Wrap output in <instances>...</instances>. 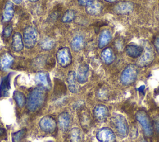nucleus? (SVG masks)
I'll return each mask as SVG.
<instances>
[{
  "mask_svg": "<svg viewBox=\"0 0 159 142\" xmlns=\"http://www.w3.org/2000/svg\"><path fill=\"white\" fill-rule=\"evenodd\" d=\"M46 98L45 89L41 87L36 88L32 90L27 98V107L30 111H35L40 107L44 103Z\"/></svg>",
  "mask_w": 159,
  "mask_h": 142,
  "instance_id": "1",
  "label": "nucleus"
},
{
  "mask_svg": "<svg viewBox=\"0 0 159 142\" xmlns=\"http://www.w3.org/2000/svg\"><path fill=\"white\" fill-rule=\"evenodd\" d=\"M137 75V65L135 64H129L122 71L120 75V81L122 84L129 85L136 80Z\"/></svg>",
  "mask_w": 159,
  "mask_h": 142,
  "instance_id": "2",
  "label": "nucleus"
},
{
  "mask_svg": "<svg viewBox=\"0 0 159 142\" xmlns=\"http://www.w3.org/2000/svg\"><path fill=\"white\" fill-rule=\"evenodd\" d=\"M135 118L142 125L145 135L147 137H150L153 134V127L147 113L145 111L140 110L137 112Z\"/></svg>",
  "mask_w": 159,
  "mask_h": 142,
  "instance_id": "3",
  "label": "nucleus"
},
{
  "mask_svg": "<svg viewBox=\"0 0 159 142\" xmlns=\"http://www.w3.org/2000/svg\"><path fill=\"white\" fill-rule=\"evenodd\" d=\"M111 120L118 134L122 137H125L129 133V126L126 118L122 115L115 114Z\"/></svg>",
  "mask_w": 159,
  "mask_h": 142,
  "instance_id": "4",
  "label": "nucleus"
},
{
  "mask_svg": "<svg viewBox=\"0 0 159 142\" xmlns=\"http://www.w3.org/2000/svg\"><path fill=\"white\" fill-rule=\"evenodd\" d=\"M143 52V54H142L137 61V65L139 67H145L150 65L155 59V52L148 44H145Z\"/></svg>",
  "mask_w": 159,
  "mask_h": 142,
  "instance_id": "5",
  "label": "nucleus"
},
{
  "mask_svg": "<svg viewBox=\"0 0 159 142\" xmlns=\"http://www.w3.org/2000/svg\"><path fill=\"white\" fill-rule=\"evenodd\" d=\"M58 63L63 67L68 66L72 61V57L70 50L68 47L60 49L56 54Z\"/></svg>",
  "mask_w": 159,
  "mask_h": 142,
  "instance_id": "6",
  "label": "nucleus"
},
{
  "mask_svg": "<svg viewBox=\"0 0 159 142\" xmlns=\"http://www.w3.org/2000/svg\"><path fill=\"white\" fill-rule=\"evenodd\" d=\"M37 33L32 27H27L24 32L23 42L27 48L33 47L37 42Z\"/></svg>",
  "mask_w": 159,
  "mask_h": 142,
  "instance_id": "7",
  "label": "nucleus"
},
{
  "mask_svg": "<svg viewBox=\"0 0 159 142\" xmlns=\"http://www.w3.org/2000/svg\"><path fill=\"white\" fill-rule=\"evenodd\" d=\"M96 138L100 142H115L116 136L114 132L109 128H102L96 133Z\"/></svg>",
  "mask_w": 159,
  "mask_h": 142,
  "instance_id": "8",
  "label": "nucleus"
},
{
  "mask_svg": "<svg viewBox=\"0 0 159 142\" xmlns=\"http://www.w3.org/2000/svg\"><path fill=\"white\" fill-rule=\"evenodd\" d=\"M39 126L41 130L47 133L53 132L57 126L55 120L50 116H43L39 122Z\"/></svg>",
  "mask_w": 159,
  "mask_h": 142,
  "instance_id": "9",
  "label": "nucleus"
},
{
  "mask_svg": "<svg viewBox=\"0 0 159 142\" xmlns=\"http://www.w3.org/2000/svg\"><path fill=\"white\" fill-rule=\"evenodd\" d=\"M93 113L95 118L98 121L103 122L108 118L109 111L106 106L104 105H98L94 107Z\"/></svg>",
  "mask_w": 159,
  "mask_h": 142,
  "instance_id": "10",
  "label": "nucleus"
},
{
  "mask_svg": "<svg viewBox=\"0 0 159 142\" xmlns=\"http://www.w3.org/2000/svg\"><path fill=\"white\" fill-rule=\"evenodd\" d=\"M35 80L36 83L41 88L48 89L51 87L50 80L48 73L43 72H40L35 75Z\"/></svg>",
  "mask_w": 159,
  "mask_h": 142,
  "instance_id": "11",
  "label": "nucleus"
},
{
  "mask_svg": "<svg viewBox=\"0 0 159 142\" xmlns=\"http://www.w3.org/2000/svg\"><path fill=\"white\" fill-rule=\"evenodd\" d=\"M102 11V4L98 0H93L86 6V12L92 16L99 14Z\"/></svg>",
  "mask_w": 159,
  "mask_h": 142,
  "instance_id": "12",
  "label": "nucleus"
},
{
  "mask_svg": "<svg viewBox=\"0 0 159 142\" xmlns=\"http://www.w3.org/2000/svg\"><path fill=\"white\" fill-rule=\"evenodd\" d=\"M88 66L86 64H81L77 70L76 73V79L78 83H84L88 80Z\"/></svg>",
  "mask_w": 159,
  "mask_h": 142,
  "instance_id": "13",
  "label": "nucleus"
},
{
  "mask_svg": "<svg viewBox=\"0 0 159 142\" xmlns=\"http://www.w3.org/2000/svg\"><path fill=\"white\" fill-rule=\"evenodd\" d=\"M134 9V4L129 1H124L118 3L114 7V11L119 14H124L131 12Z\"/></svg>",
  "mask_w": 159,
  "mask_h": 142,
  "instance_id": "14",
  "label": "nucleus"
},
{
  "mask_svg": "<svg viewBox=\"0 0 159 142\" xmlns=\"http://www.w3.org/2000/svg\"><path fill=\"white\" fill-rule=\"evenodd\" d=\"M143 50V47L134 44L128 45L125 48V52L127 55L132 58H137L140 57L142 55Z\"/></svg>",
  "mask_w": 159,
  "mask_h": 142,
  "instance_id": "15",
  "label": "nucleus"
},
{
  "mask_svg": "<svg viewBox=\"0 0 159 142\" xmlns=\"http://www.w3.org/2000/svg\"><path fill=\"white\" fill-rule=\"evenodd\" d=\"M10 74L2 78L0 84V97H4L9 95V92L11 89Z\"/></svg>",
  "mask_w": 159,
  "mask_h": 142,
  "instance_id": "16",
  "label": "nucleus"
},
{
  "mask_svg": "<svg viewBox=\"0 0 159 142\" xmlns=\"http://www.w3.org/2000/svg\"><path fill=\"white\" fill-rule=\"evenodd\" d=\"M67 82L70 91L72 93H76L78 90V85L76 73L74 71L69 72L67 76Z\"/></svg>",
  "mask_w": 159,
  "mask_h": 142,
  "instance_id": "17",
  "label": "nucleus"
},
{
  "mask_svg": "<svg viewBox=\"0 0 159 142\" xmlns=\"http://www.w3.org/2000/svg\"><path fill=\"white\" fill-rule=\"evenodd\" d=\"M58 120L60 128L63 131H66L70 125V115L67 112H63L59 115Z\"/></svg>",
  "mask_w": 159,
  "mask_h": 142,
  "instance_id": "18",
  "label": "nucleus"
},
{
  "mask_svg": "<svg viewBox=\"0 0 159 142\" xmlns=\"http://www.w3.org/2000/svg\"><path fill=\"white\" fill-rule=\"evenodd\" d=\"M12 46L13 49L16 52H19L23 49V39L20 33L16 32L13 35Z\"/></svg>",
  "mask_w": 159,
  "mask_h": 142,
  "instance_id": "19",
  "label": "nucleus"
},
{
  "mask_svg": "<svg viewBox=\"0 0 159 142\" xmlns=\"http://www.w3.org/2000/svg\"><path fill=\"white\" fill-rule=\"evenodd\" d=\"M101 56L103 62L106 64H111L115 59V55L114 54V52L110 47H107L104 49L102 51Z\"/></svg>",
  "mask_w": 159,
  "mask_h": 142,
  "instance_id": "20",
  "label": "nucleus"
},
{
  "mask_svg": "<svg viewBox=\"0 0 159 142\" xmlns=\"http://www.w3.org/2000/svg\"><path fill=\"white\" fill-rule=\"evenodd\" d=\"M111 34L108 30H104L101 32L99 37V47L102 49L111 40Z\"/></svg>",
  "mask_w": 159,
  "mask_h": 142,
  "instance_id": "21",
  "label": "nucleus"
},
{
  "mask_svg": "<svg viewBox=\"0 0 159 142\" xmlns=\"http://www.w3.org/2000/svg\"><path fill=\"white\" fill-rule=\"evenodd\" d=\"M14 16L13 4L11 1H7L2 15V19L4 22L9 21Z\"/></svg>",
  "mask_w": 159,
  "mask_h": 142,
  "instance_id": "22",
  "label": "nucleus"
},
{
  "mask_svg": "<svg viewBox=\"0 0 159 142\" xmlns=\"http://www.w3.org/2000/svg\"><path fill=\"white\" fill-rule=\"evenodd\" d=\"M70 138L71 142H83V134L78 128H73L70 131Z\"/></svg>",
  "mask_w": 159,
  "mask_h": 142,
  "instance_id": "23",
  "label": "nucleus"
},
{
  "mask_svg": "<svg viewBox=\"0 0 159 142\" xmlns=\"http://www.w3.org/2000/svg\"><path fill=\"white\" fill-rule=\"evenodd\" d=\"M84 39L81 36H76L72 40L71 42V47L72 49L75 51L78 52L80 51L84 46Z\"/></svg>",
  "mask_w": 159,
  "mask_h": 142,
  "instance_id": "24",
  "label": "nucleus"
},
{
  "mask_svg": "<svg viewBox=\"0 0 159 142\" xmlns=\"http://www.w3.org/2000/svg\"><path fill=\"white\" fill-rule=\"evenodd\" d=\"M14 59L12 57V55H11L9 54H4L0 62V65L1 67L4 70H7L12 65V62H13Z\"/></svg>",
  "mask_w": 159,
  "mask_h": 142,
  "instance_id": "25",
  "label": "nucleus"
},
{
  "mask_svg": "<svg viewBox=\"0 0 159 142\" xmlns=\"http://www.w3.org/2000/svg\"><path fill=\"white\" fill-rule=\"evenodd\" d=\"M80 119L81 126L87 128V126H88V125L90 123V116L88 110L82 109L80 111Z\"/></svg>",
  "mask_w": 159,
  "mask_h": 142,
  "instance_id": "26",
  "label": "nucleus"
},
{
  "mask_svg": "<svg viewBox=\"0 0 159 142\" xmlns=\"http://www.w3.org/2000/svg\"><path fill=\"white\" fill-rule=\"evenodd\" d=\"M14 98L19 107H22L26 103V99L25 95L20 92L15 91L13 94Z\"/></svg>",
  "mask_w": 159,
  "mask_h": 142,
  "instance_id": "27",
  "label": "nucleus"
},
{
  "mask_svg": "<svg viewBox=\"0 0 159 142\" xmlns=\"http://www.w3.org/2000/svg\"><path fill=\"white\" fill-rule=\"evenodd\" d=\"M55 45V41L50 38L47 37L43 39L40 43V46L42 49L48 50L52 49Z\"/></svg>",
  "mask_w": 159,
  "mask_h": 142,
  "instance_id": "28",
  "label": "nucleus"
},
{
  "mask_svg": "<svg viewBox=\"0 0 159 142\" xmlns=\"http://www.w3.org/2000/svg\"><path fill=\"white\" fill-rule=\"evenodd\" d=\"M26 131H27L26 129H22V130H20V131H18L17 132L12 133V142H20L21 140L25 135Z\"/></svg>",
  "mask_w": 159,
  "mask_h": 142,
  "instance_id": "29",
  "label": "nucleus"
},
{
  "mask_svg": "<svg viewBox=\"0 0 159 142\" xmlns=\"http://www.w3.org/2000/svg\"><path fill=\"white\" fill-rule=\"evenodd\" d=\"M75 17V12L73 10H68L63 14L61 21L63 22H70L72 21Z\"/></svg>",
  "mask_w": 159,
  "mask_h": 142,
  "instance_id": "30",
  "label": "nucleus"
},
{
  "mask_svg": "<svg viewBox=\"0 0 159 142\" xmlns=\"http://www.w3.org/2000/svg\"><path fill=\"white\" fill-rule=\"evenodd\" d=\"M12 32V27L11 26H6L2 32V34L5 37H9Z\"/></svg>",
  "mask_w": 159,
  "mask_h": 142,
  "instance_id": "31",
  "label": "nucleus"
},
{
  "mask_svg": "<svg viewBox=\"0 0 159 142\" xmlns=\"http://www.w3.org/2000/svg\"><path fill=\"white\" fill-rule=\"evenodd\" d=\"M92 1L93 0H78L80 5L83 6H88Z\"/></svg>",
  "mask_w": 159,
  "mask_h": 142,
  "instance_id": "32",
  "label": "nucleus"
},
{
  "mask_svg": "<svg viewBox=\"0 0 159 142\" xmlns=\"http://www.w3.org/2000/svg\"><path fill=\"white\" fill-rule=\"evenodd\" d=\"M154 124L156 130L159 132V115L156 116L154 119Z\"/></svg>",
  "mask_w": 159,
  "mask_h": 142,
  "instance_id": "33",
  "label": "nucleus"
},
{
  "mask_svg": "<svg viewBox=\"0 0 159 142\" xmlns=\"http://www.w3.org/2000/svg\"><path fill=\"white\" fill-rule=\"evenodd\" d=\"M154 45L155 47V49H157V52L159 53V36L158 37H157V39L155 40L154 42Z\"/></svg>",
  "mask_w": 159,
  "mask_h": 142,
  "instance_id": "34",
  "label": "nucleus"
},
{
  "mask_svg": "<svg viewBox=\"0 0 159 142\" xmlns=\"http://www.w3.org/2000/svg\"><path fill=\"white\" fill-rule=\"evenodd\" d=\"M5 132H6L5 129L2 128H0V136H2V135L5 133Z\"/></svg>",
  "mask_w": 159,
  "mask_h": 142,
  "instance_id": "35",
  "label": "nucleus"
},
{
  "mask_svg": "<svg viewBox=\"0 0 159 142\" xmlns=\"http://www.w3.org/2000/svg\"><path fill=\"white\" fill-rule=\"evenodd\" d=\"M12 1H13L14 2H15L16 4H20L22 2V0H12Z\"/></svg>",
  "mask_w": 159,
  "mask_h": 142,
  "instance_id": "36",
  "label": "nucleus"
},
{
  "mask_svg": "<svg viewBox=\"0 0 159 142\" xmlns=\"http://www.w3.org/2000/svg\"><path fill=\"white\" fill-rule=\"evenodd\" d=\"M105 1L107 2H113L116 1V0H105Z\"/></svg>",
  "mask_w": 159,
  "mask_h": 142,
  "instance_id": "37",
  "label": "nucleus"
},
{
  "mask_svg": "<svg viewBox=\"0 0 159 142\" xmlns=\"http://www.w3.org/2000/svg\"><path fill=\"white\" fill-rule=\"evenodd\" d=\"M29 1H30V2H36V1H37L38 0H29Z\"/></svg>",
  "mask_w": 159,
  "mask_h": 142,
  "instance_id": "38",
  "label": "nucleus"
},
{
  "mask_svg": "<svg viewBox=\"0 0 159 142\" xmlns=\"http://www.w3.org/2000/svg\"><path fill=\"white\" fill-rule=\"evenodd\" d=\"M157 92H158V93H159V88H158V90H157Z\"/></svg>",
  "mask_w": 159,
  "mask_h": 142,
  "instance_id": "39",
  "label": "nucleus"
},
{
  "mask_svg": "<svg viewBox=\"0 0 159 142\" xmlns=\"http://www.w3.org/2000/svg\"><path fill=\"white\" fill-rule=\"evenodd\" d=\"M142 142H146V141H144V140H143V141H142Z\"/></svg>",
  "mask_w": 159,
  "mask_h": 142,
  "instance_id": "40",
  "label": "nucleus"
},
{
  "mask_svg": "<svg viewBox=\"0 0 159 142\" xmlns=\"http://www.w3.org/2000/svg\"><path fill=\"white\" fill-rule=\"evenodd\" d=\"M48 142H53V141H48Z\"/></svg>",
  "mask_w": 159,
  "mask_h": 142,
  "instance_id": "41",
  "label": "nucleus"
},
{
  "mask_svg": "<svg viewBox=\"0 0 159 142\" xmlns=\"http://www.w3.org/2000/svg\"><path fill=\"white\" fill-rule=\"evenodd\" d=\"M0 67H1V65H0Z\"/></svg>",
  "mask_w": 159,
  "mask_h": 142,
  "instance_id": "42",
  "label": "nucleus"
}]
</instances>
